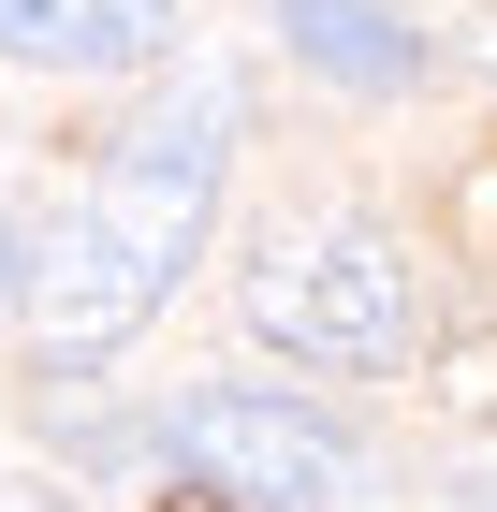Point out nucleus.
<instances>
[{"label": "nucleus", "instance_id": "obj_5", "mask_svg": "<svg viewBox=\"0 0 497 512\" xmlns=\"http://www.w3.org/2000/svg\"><path fill=\"white\" fill-rule=\"evenodd\" d=\"M278 30H293L307 74H337V88H410L424 74V30H395L381 0H278Z\"/></svg>", "mask_w": 497, "mask_h": 512}, {"label": "nucleus", "instance_id": "obj_1", "mask_svg": "<svg viewBox=\"0 0 497 512\" xmlns=\"http://www.w3.org/2000/svg\"><path fill=\"white\" fill-rule=\"evenodd\" d=\"M220 176H234V74H191L147 132H117L88 220L44 249V264H15V278H30V337H44L59 381L103 366V352H132V337L161 322L176 264H191L205 220H220Z\"/></svg>", "mask_w": 497, "mask_h": 512}, {"label": "nucleus", "instance_id": "obj_6", "mask_svg": "<svg viewBox=\"0 0 497 512\" xmlns=\"http://www.w3.org/2000/svg\"><path fill=\"white\" fill-rule=\"evenodd\" d=\"M161 512H234V498H220V483H176V498H161Z\"/></svg>", "mask_w": 497, "mask_h": 512}, {"label": "nucleus", "instance_id": "obj_4", "mask_svg": "<svg viewBox=\"0 0 497 512\" xmlns=\"http://www.w3.org/2000/svg\"><path fill=\"white\" fill-rule=\"evenodd\" d=\"M176 44V0H0V59H59V74H147Z\"/></svg>", "mask_w": 497, "mask_h": 512}, {"label": "nucleus", "instance_id": "obj_2", "mask_svg": "<svg viewBox=\"0 0 497 512\" xmlns=\"http://www.w3.org/2000/svg\"><path fill=\"white\" fill-rule=\"evenodd\" d=\"M249 337L293 366H395L410 352V249L381 235V220H322V235H278L264 264H249Z\"/></svg>", "mask_w": 497, "mask_h": 512}, {"label": "nucleus", "instance_id": "obj_3", "mask_svg": "<svg viewBox=\"0 0 497 512\" xmlns=\"http://www.w3.org/2000/svg\"><path fill=\"white\" fill-rule=\"evenodd\" d=\"M176 469L220 483V498H278V512H337L366 498V454H351V425H322L307 395L278 381H220L176 410Z\"/></svg>", "mask_w": 497, "mask_h": 512}, {"label": "nucleus", "instance_id": "obj_8", "mask_svg": "<svg viewBox=\"0 0 497 512\" xmlns=\"http://www.w3.org/2000/svg\"><path fill=\"white\" fill-rule=\"evenodd\" d=\"M15 264H30V249H15V235H0V293H15Z\"/></svg>", "mask_w": 497, "mask_h": 512}, {"label": "nucleus", "instance_id": "obj_7", "mask_svg": "<svg viewBox=\"0 0 497 512\" xmlns=\"http://www.w3.org/2000/svg\"><path fill=\"white\" fill-rule=\"evenodd\" d=\"M0 512H88V498H0Z\"/></svg>", "mask_w": 497, "mask_h": 512}]
</instances>
